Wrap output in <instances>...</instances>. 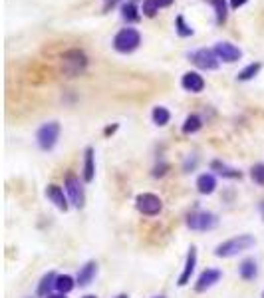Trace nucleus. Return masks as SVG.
I'll return each instance as SVG.
<instances>
[{
	"label": "nucleus",
	"instance_id": "obj_4",
	"mask_svg": "<svg viewBox=\"0 0 264 298\" xmlns=\"http://www.w3.org/2000/svg\"><path fill=\"white\" fill-rule=\"evenodd\" d=\"M218 225V217L209 211H197L187 217V227L191 230H213Z\"/></svg>",
	"mask_w": 264,
	"mask_h": 298
},
{
	"label": "nucleus",
	"instance_id": "obj_22",
	"mask_svg": "<svg viewBox=\"0 0 264 298\" xmlns=\"http://www.w3.org/2000/svg\"><path fill=\"white\" fill-rule=\"evenodd\" d=\"M151 117H153V123H155V125H167L169 119H171V114H169L167 108H163V106H157V108L153 110Z\"/></svg>",
	"mask_w": 264,
	"mask_h": 298
},
{
	"label": "nucleus",
	"instance_id": "obj_35",
	"mask_svg": "<svg viewBox=\"0 0 264 298\" xmlns=\"http://www.w3.org/2000/svg\"><path fill=\"white\" fill-rule=\"evenodd\" d=\"M155 298H165V296H155Z\"/></svg>",
	"mask_w": 264,
	"mask_h": 298
},
{
	"label": "nucleus",
	"instance_id": "obj_5",
	"mask_svg": "<svg viewBox=\"0 0 264 298\" xmlns=\"http://www.w3.org/2000/svg\"><path fill=\"white\" fill-rule=\"evenodd\" d=\"M135 207H137V211H139L141 215L153 217V215H159V213H161L163 203H161V199H159L157 195H153V193H141V195H137V199H135Z\"/></svg>",
	"mask_w": 264,
	"mask_h": 298
},
{
	"label": "nucleus",
	"instance_id": "obj_13",
	"mask_svg": "<svg viewBox=\"0 0 264 298\" xmlns=\"http://www.w3.org/2000/svg\"><path fill=\"white\" fill-rule=\"evenodd\" d=\"M97 275V262L96 260H90V262H86L82 269H80V273H78V284L80 286H88V284H92V280L96 278Z\"/></svg>",
	"mask_w": 264,
	"mask_h": 298
},
{
	"label": "nucleus",
	"instance_id": "obj_14",
	"mask_svg": "<svg viewBox=\"0 0 264 298\" xmlns=\"http://www.w3.org/2000/svg\"><path fill=\"white\" fill-rule=\"evenodd\" d=\"M215 187H216V179L211 173L199 175V179H197V189H199L201 195H211V193L215 191Z\"/></svg>",
	"mask_w": 264,
	"mask_h": 298
},
{
	"label": "nucleus",
	"instance_id": "obj_6",
	"mask_svg": "<svg viewBox=\"0 0 264 298\" xmlns=\"http://www.w3.org/2000/svg\"><path fill=\"white\" fill-rule=\"evenodd\" d=\"M66 191L72 199V205L82 209L86 205V193H84V185L80 183V179L76 175H68L66 177Z\"/></svg>",
	"mask_w": 264,
	"mask_h": 298
},
{
	"label": "nucleus",
	"instance_id": "obj_8",
	"mask_svg": "<svg viewBox=\"0 0 264 298\" xmlns=\"http://www.w3.org/2000/svg\"><path fill=\"white\" fill-rule=\"evenodd\" d=\"M215 54L218 56V60L229 62V64H233V62H237V60L242 58L240 48L233 46L231 42H218V44L215 46Z\"/></svg>",
	"mask_w": 264,
	"mask_h": 298
},
{
	"label": "nucleus",
	"instance_id": "obj_16",
	"mask_svg": "<svg viewBox=\"0 0 264 298\" xmlns=\"http://www.w3.org/2000/svg\"><path fill=\"white\" fill-rule=\"evenodd\" d=\"M211 169L216 171L220 177H227V179H240L242 177V173H240L239 169H233V167H229V165H224L220 161H213L211 163Z\"/></svg>",
	"mask_w": 264,
	"mask_h": 298
},
{
	"label": "nucleus",
	"instance_id": "obj_12",
	"mask_svg": "<svg viewBox=\"0 0 264 298\" xmlns=\"http://www.w3.org/2000/svg\"><path fill=\"white\" fill-rule=\"evenodd\" d=\"M46 197H48L50 201L58 207L60 211H64V213L68 211V199H66L64 191H62L58 185L52 183V185H48V187H46Z\"/></svg>",
	"mask_w": 264,
	"mask_h": 298
},
{
	"label": "nucleus",
	"instance_id": "obj_26",
	"mask_svg": "<svg viewBox=\"0 0 264 298\" xmlns=\"http://www.w3.org/2000/svg\"><path fill=\"white\" fill-rule=\"evenodd\" d=\"M157 12H159V6H157V2H155V0H143V14L145 16L153 18Z\"/></svg>",
	"mask_w": 264,
	"mask_h": 298
},
{
	"label": "nucleus",
	"instance_id": "obj_19",
	"mask_svg": "<svg viewBox=\"0 0 264 298\" xmlns=\"http://www.w3.org/2000/svg\"><path fill=\"white\" fill-rule=\"evenodd\" d=\"M76 284H78V282H73V278L70 275H60L56 278V286H54V288H56L60 294H68Z\"/></svg>",
	"mask_w": 264,
	"mask_h": 298
},
{
	"label": "nucleus",
	"instance_id": "obj_11",
	"mask_svg": "<svg viewBox=\"0 0 264 298\" xmlns=\"http://www.w3.org/2000/svg\"><path fill=\"white\" fill-rule=\"evenodd\" d=\"M195 267H197V249L191 247V249H189V254H187V260H185V267H183V273H181L179 280H177L179 286H185V284L191 280V275L195 273Z\"/></svg>",
	"mask_w": 264,
	"mask_h": 298
},
{
	"label": "nucleus",
	"instance_id": "obj_20",
	"mask_svg": "<svg viewBox=\"0 0 264 298\" xmlns=\"http://www.w3.org/2000/svg\"><path fill=\"white\" fill-rule=\"evenodd\" d=\"M121 16L127 22H137L139 20V8L135 6V2H125L121 6Z\"/></svg>",
	"mask_w": 264,
	"mask_h": 298
},
{
	"label": "nucleus",
	"instance_id": "obj_24",
	"mask_svg": "<svg viewBox=\"0 0 264 298\" xmlns=\"http://www.w3.org/2000/svg\"><path fill=\"white\" fill-rule=\"evenodd\" d=\"M260 72V64L256 62V64H250V66H246V68L242 70L239 74V80L240 82H246V80H252L256 74Z\"/></svg>",
	"mask_w": 264,
	"mask_h": 298
},
{
	"label": "nucleus",
	"instance_id": "obj_32",
	"mask_svg": "<svg viewBox=\"0 0 264 298\" xmlns=\"http://www.w3.org/2000/svg\"><path fill=\"white\" fill-rule=\"evenodd\" d=\"M116 298H129V296H127V294H118Z\"/></svg>",
	"mask_w": 264,
	"mask_h": 298
},
{
	"label": "nucleus",
	"instance_id": "obj_7",
	"mask_svg": "<svg viewBox=\"0 0 264 298\" xmlns=\"http://www.w3.org/2000/svg\"><path fill=\"white\" fill-rule=\"evenodd\" d=\"M191 60L203 70H216L218 68V56L215 54V50H207V48H201L197 52L191 54Z\"/></svg>",
	"mask_w": 264,
	"mask_h": 298
},
{
	"label": "nucleus",
	"instance_id": "obj_28",
	"mask_svg": "<svg viewBox=\"0 0 264 298\" xmlns=\"http://www.w3.org/2000/svg\"><path fill=\"white\" fill-rule=\"evenodd\" d=\"M120 0H103V10H109L111 6H116Z\"/></svg>",
	"mask_w": 264,
	"mask_h": 298
},
{
	"label": "nucleus",
	"instance_id": "obj_34",
	"mask_svg": "<svg viewBox=\"0 0 264 298\" xmlns=\"http://www.w3.org/2000/svg\"><path fill=\"white\" fill-rule=\"evenodd\" d=\"M260 211H262V217H264V203L260 205Z\"/></svg>",
	"mask_w": 264,
	"mask_h": 298
},
{
	"label": "nucleus",
	"instance_id": "obj_17",
	"mask_svg": "<svg viewBox=\"0 0 264 298\" xmlns=\"http://www.w3.org/2000/svg\"><path fill=\"white\" fill-rule=\"evenodd\" d=\"M239 273L244 280H254L256 275H258L256 260H254V258H246V260H242V264L239 267Z\"/></svg>",
	"mask_w": 264,
	"mask_h": 298
},
{
	"label": "nucleus",
	"instance_id": "obj_1",
	"mask_svg": "<svg viewBox=\"0 0 264 298\" xmlns=\"http://www.w3.org/2000/svg\"><path fill=\"white\" fill-rule=\"evenodd\" d=\"M256 245V239L252 235H239V237H233L224 243H220L216 247L215 254L218 258H231V256H237L240 252L248 251Z\"/></svg>",
	"mask_w": 264,
	"mask_h": 298
},
{
	"label": "nucleus",
	"instance_id": "obj_21",
	"mask_svg": "<svg viewBox=\"0 0 264 298\" xmlns=\"http://www.w3.org/2000/svg\"><path fill=\"white\" fill-rule=\"evenodd\" d=\"M203 127V121H201V117L199 115H189L187 119H185V123H183V134H197L199 129Z\"/></svg>",
	"mask_w": 264,
	"mask_h": 298
},
{
	"label": "nucleus",
	"instance_id": "obj_30",
	"mask_svg": "<svg viewBox=\"0 0 264 298\" xmlns=\"http://www.w3.org/2000/svg\"><path fill=\"white\" fill-rule=\"evenodd\" d=\"M155 2H157L159 8H165V6H171V4H173V0H155Z\"/></svg>",
	"mask_w": 264,
	"mask_h": 298
},
{
	"label": "nucleus",
	"instance_id": "obj_29",
	"mask_svg": "<svg viewBox=\"0 0 264 298\" xmlns=\"http://www.w3.org/2000/svg\"><path fill=\"white\" fill-rule=\"evenodd\" d=\"M248 0H231V6L233 8H240V6H244Z\"/></svg>",
	"mask_w": 264,
	"mask_h": 298
},
{
	"label": "nucleus",
	"instance_id": "obj_25",
	"mask_svg": "<svg viewBox=\"0 0 264 298\" xmlns=\"http://www.w3.org/2000/svg\"><path fill=\"white\" fill-rule=\"evenodd\" d=\"M250 177H252L258 185H264V163H256V165L250 169Z\"/></svg>",
	"mask_w": 264,
	"mask_h": 298
},
{
	"label": "nucleus",
	"instance_id": "obj_15",
	"mask_svg": "<svg viewBox=\"0 0 264 298\" xmlns=\"http://www.w3.org/2000/svg\"><path fill=\"white\" fill-rule=\"evenodd\" d=\"M96 175V165H94V149L88 147L86 149V159H84V181L92 183Z\"/></svg>",
	"mask_w": 264,
	"mask_h": 298
},
{
	"label": "nucleus",
	"instance_id": "obj_27",
	"mask_svg": "<svg viewBox=\"0 0 264 298\" xmlns=\"http://www.w3.org/2000/svg\"><path fill=\"white\" fill-rule=\"evenodd\" d=\"M177 32H179V36H183V38L193 34V28L185 24V18H183V16H177Z\"/></svg>",
	"mask_w": 264,
	"mask_h": 298
},
{
	"label": "nucleus",
	"instance_id": "obj_9",
	"mask_svg": "<svg viewBox=\"0 0 264 298\" xmlns=\"http://www.w3.org/2000/svg\"><path fill=\"white\" fill-rule=\"evenodd\" d=\"M220 271H216V269H207L205 273H201L199 276V280H197V284H195V290L197 292H205V290H209V288H213L216 282L220 280Z\"/></svg>",
	"mask_w": 264,
	"mask_h": 298
},
{
	"label": "nucleus",
	"instance_id": "obj_10",
	"mask_svg": "<svg viewBox=\"0 0 264 298\" xmlns=\"http://www.w3.org/2000/svg\"><path fill=\"white\" fill-rule=\"evenodd\" d=\"M181 86H183L187 92L199 93V92H203V88H205V80H203V76L197 74V72H187V74L183 76V80H181Z\"/></svg>",
	"mask_w": 264,
	"mask_h": 298
},
{
	"label": "nucleus",
	"instance_id": "obj_3",
	"mask_svg": "<svg viewBox=\"0 0 264 298\" xmlns=\"http://www.w3.org/2000/svg\"><path fill=\"white\" fill-rule=\"evenodd\" d=\"M58 138H60V123H58V121H48V123H44V125L38 129V134H36V141H38L40 149H44V151L54 149L56 143H58Z\"/></svg>",
	"mask_w": 264,
	"mask_h": 298
},
{
	"label": "nucleus",
	"instance_id": "obj_2",
	"mask_svg": "<svg viewBox=\"0 0 264 298\" xmlns=\"http://www.w3.org/2000/svg\"><path fill=\"white\" fill-rule=\"evenodd\" d=\"M139 44H141V34L135 28H123L114 38V48L121 54H129V52L137 50Z\"/></svg>",
	"mask_w": 264,
	"mask_h": 298
},
{
	"label": "nucleus",
	"instance_id": "obj_33",
	"mask_svg": "<svg viewBox=\"0 0 264 298\" xmlns=\"http://www.w3.org/2000/svg\"><path fill=\"white\" fill-rule=\"evenodd\" d=\"M84 298H97V296H94V294H88V296H84Z\"/></svg>",
	"mask_w": 264,
	"mask_h": 298
},
{
	"label": "nucleus",
	"instance_id": "obj_36",
	"mask_svg": "<svg viewBox=\"0 0 264 298\" xmlns=\"http://www.w3.org/2000/svg\"><path fill=\"white\" fill-rule=\"evenodd\" d=\"M262 298H264V294H262Z\"/></svg>",
	"mask_w": 264,
	"mask_h": 298
},
{
	"label": "nucleus",
	"instance_id": "obj_18",
	"mask_svg": "<svg viewBox=\"0 0 264 298\" xmlns=\"http://www.w3.org/2000/svg\"><path fill=\"white\" fill-rule=\"evenodd\" d=\"M56 273H48V275L42 276V280H40V284H38V290H36V294L38 296H48L50 288L52 286H56Z\"/></svg>",
	"mask_w": 264,
	"mask_h": 298
},
{
	"label": "nucleus",
	"instance_id": "obj_31",
	"mask_svg": "<svg viewBox=\"0 0 264 298\" xmlns=\"http://www.w3.org/2000/svg\"><path fill=\"white\" fill-rule=\"evenodd\" d=\"M46 298H66V294H48Z\"/></svg>",
	"mask_w": 264,
	"mask_h": 298
},
{
	"label": "nucleus",
	"instance_id": "obj_23",
	"mask_svg": "<svg viewBox=\"0 0 264 298\" xmlns=\"http://www.w3.org/2000/svg\"><path fill=\"white\" fill-rule=\"evenodd\" d=\"M211 4L216 10V22L222 24L227 20V0H211Z\"/></svg>",
	"mask_w": 264,
	"mask_h": 298
}]
</instances>
